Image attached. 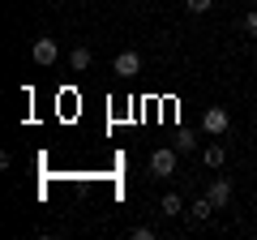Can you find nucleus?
<instances>
[{"mask_svg": "<svg viewBox=\"0 0 257 240\" xmlns=\"http://www.w3.org/2000/svg\"><path fill=\"white\" fill-rule=\"evenodd\" d=\"M202 129H206V133H214V138H223V133L231 129L227 107H206V111H202Z\"/></svg>", "mask_w": 257, "mask_h": 240, "instance_id": "obj_1", "label": "nucleus"}, {"mask_svg": "<svg viewBox=\"0 0 257 240\" xmlns=\"http://www.w3.org/2000/svg\"><path fill=\"white\" fill-rule=\"evenodd\" d=\"M30 56H35V65H56L60 43H56L52 35H39V39H35V47H30Z\"/></svg>", "mask_w": 257, "mask_h": 240, "instance_id": "obj_2", "label": "nucleus"}, {"mask_svg": "<svg viewBox=\"0 0 257 240\" xmlns=\"http://www.w3.org/2000/svg\"><path fill=\"white\" fill-rule=\"evenodd\" d=\"M176 155H180L176 146H159L155 155H150V172L155 176H172L176 172Z\"/></svg>", "mask_w": 257, "mask_h": 240, "instance_id": "obj_3", "label": "nucleus"}, {"mask_svg": "<svg viewBox=\"0 0 257 240\" xmlns=\"http://www.w3.org/2000/svg\"><path fill=\"white\" fill-rule=\"evenodd\" d=\"M111 73H116V77H138V73H142V56L133 52V47L120 52L116 60H111Z\"/></svg>", "mask_w": 257, "mask_h": 240, "instance_id": "obj_4", "label": "nucleus"}, {"mask_svg": "<svg viewBox=\"0 0 257 240\" xmlns=\"http://www.w3.org/2000/svg\"><path fill=\"white\" fill-rule=\"evenodd\" d=\"M206 197H210V202L219 206V210H227V206H231V180H210Z\"/></svg>", "mask_w": 257, "mask_h": 240, "instance_id": "obj_5", "label": "nucleus"}, {"mask_svg": "<svg viewBox=\"0 0 257 240\" xmlns=\"http://www.w3.org/2000/svg\"><path fill=\"white\" fill-rule=\"evenodd\" d=\"M214 210H219V206H214L210 197H197V202L189 206V223H193V227H197V223H206V219H210Z\"/></svg>", "mask_w": 257, "mask_h": 240, "instance_id": "obj_6", "label": "nucleus"}, {"mask_svg": "<svg viewBox=\"0 0 257 240\" xmlns=\"http://www.w3.org/2000/svg\"><path fill=\"white\" fill-rule=\"evenodd\" d=\"M69 69H73V73H86V69H90V47H73V52H69Z\"/></svg>", "mask_w": 257, "mask_h": 240, "instance_id": "obj_7", "label": "nucleus"}, {"mask_svg": "<svg viewBox=\"0 0 257 240\" xmlns=\"http://www.w3.org/2000/svg\"><path fill=\"white\" fill-rule=\"evenodd\" d=\"M163 214H167V219L184 214V202H180V193H163Z\"/></svg>", "mask_w": 257, "mask_h": 240, "instance_id": "obj_8", "label": "nucleus"}, {"mask_svg": "<svg viewBox=\"0 0 257 240\" xmlns=\"http://www.w3.org/2000/svg\"><path fill=\"white\" fill-rule=\"evenodd\" d=\"M206 167H223V159H227V150H223V146H206Z\"/></svg>", "mask_w": 257, "mask_h": 240, "instance_id": "obj_9", "label": "nucleus"}, {"mask_svg": "<svg viewBox=\"0 0 257 240\" xmlns=\"http://www.w3.org/2000/svg\"><path fill=\"white\" fill-rule=\"evenodd\" d=\"M184 9H189V13H210L214 0H184Z\"/></svg>", "mask_w": 257, "mask_h": 240, "instance_id": "obj_10", "label": "nucleus"}, {"mask_svg": "<svg viewBox=\"0 0 257 240\" xmlns=\"http://www.w3.org/2000/svg\"><path fill=\"white\" fill-rule=\"evenodd\" d=\"M193 146H197V142H193V133H189V129L176 133V150H193Z\"/></svg>", "mask_w": 257, "mask_h": 240, "instance_id": "obj_11", "label": "nucleus"}, {"mask_svg": "<svg viewBox=\"0 0 257 240\" xmlns=\"http://www.w3.org/2000/svg\"><path fill=\"white\" fill-rule=\"evenodd\" d=\"M244 35H248V39H257V9H248V13H244Z\"/></svg>", "mask_w": 257, "mask_h": 240, "instance_id": "obj_12", "label": "nucleus"}, {"mask_svg": "<svg viewBox=\"0 0 257 240\" xmlns=\"http://www.w3.org/2000/svg\"><path fill=\"white\" fill-rule=\"evenodd\" d=\"M128 236H133V240H155V227H146V223H142V227H133Z\"/></svg>", "mask_w": 257, "mask_h": 240, "instance_id": "obj_13", "label": "nucleus"}, {"mask_svg": "<svg viewBox=\"0 0 257 240\" xmlns=\"http://www.w3.org/2000/svg\"><path fill=\"white\" fill-rule=\"evenodd\" d=\"M128 5H138V0H128Z\"/></svg>", "mask_w": 257, "mask_h": 240, "instance_id": "obj_14", "label": "nucleus"}]
</instances>
